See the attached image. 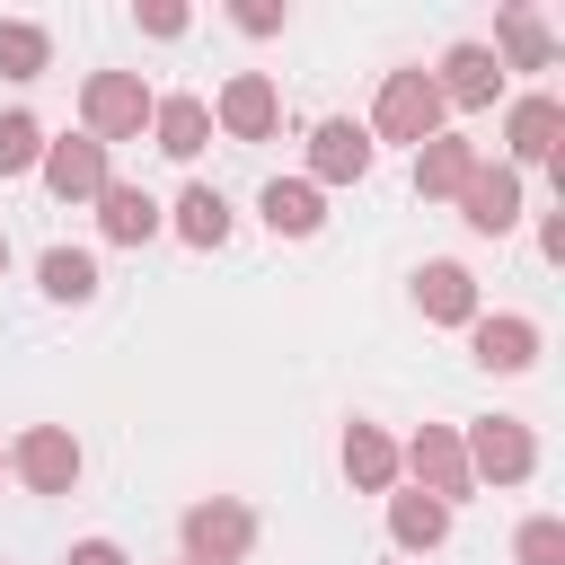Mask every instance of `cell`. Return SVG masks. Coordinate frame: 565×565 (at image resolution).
I'll return each mask as SVG.
<instances>
[{
	"label": "cell",
	"mask_w": 565,
	"mask_h": 565,
	"mask_svg": "<svg viewBox=\"0 0 565 565\" xmlns=\"http://www.w3.org/2000/svg\"><path fill=\"white\" fill-rule=\"evenodd\" d=\"M362 132H371V141H406V150H424L433 132H450V106H441L433 71H424V62L380 71V97H371V124H362Z\"/></svg>",
	"instance_id": "cell-1"
},
{
	"label": "cell",
	"mask_w": 565,
	"mask_h": 565,
	"mask_svg": "<svg viewBox=\"0 0 565 565\" xmlns=\"http://www.w3.org/2000/svg\"><path fill=\"white\" fill-rule=\"evenodd\" d=\"M150 106H159V88H150L141 71H88V79H79V132H88L97 150L141 141V132H150Z\"/></svg>",
	"instance_id": "cell-2"
},
{
	"label": "cell",
	"mask_w": 565,
	"mask_h": 565,
	"mask_svg": "<svg viewBox=\"0 0 565 565\" xmlns=\"http://www.w3.org/2000/svg\"><path fill=\"white\" fill-rule=\"evenodd\" d=\"M177 547H185V565H247L256 556V512L238 494H203V503L177 512Z\"/></svg>",
	"instance_id": "cell-3"
},
{
	"label": "cell",
	"mask_w": 565,
	"mask_h": 565,
	"mask_svg": "<svg viewBox=\"0 0 565 565\" xmlns=\"http://www.w3.org/2000/svg\"><path fill=\"white\" fill-rule=\"evenodd\" d=\"M459 450H468V477L477 486H530L539 477V433L521 415H477L459 424Z\"/></svg>",
	"instance_id": "cell-4"
},
{
	"label": "cell",
	"mask_w": 565,
	"mask_h": 565,
	"mask_svg": "<svg viewBox=\"0 0 565 565\" xmlns=\"http://www.w3.org/2000/svg\"><path fill=\"white\" fill-rule=\"evenodd\" d=\"M9 477H18L26 494H71V486L88 477V450H79L71 424H26V433L9 441Z\"/></svg>",
	"instance_id": "cell-5"
},
{
	"label": "cell",
	"mask_w": 565,
	"mask_h": 565,
	"mask_svg": "<svg viewBox=\"0 0 565 565\" xmlns=\"http://www.w3.org/2000/svg\"><path fill=\"white\" fill-rule=\"evenodd\" d=\"M397 477H415V494L433 503H468L477 477H468V450H459V424H424L397 441Z\"/></svg>",
	"instance_id": "cell-6"
},
{
	"label": "cell",
	"mask_w": 565,
	"mask_h": 565,
	"mask_svg": "<svg viewBox=\"0 0 565 565\" xmlns=\"http://www.w3.org/2000/svg\"><path fill=\"white\" fill-rule=\"evenodd\" d=\"M212 132H221V141H274V132H282V88H274V71H230L221 97H212Z\"/></svg>",
	"instance_id": "cell-7"
},
{
	"label": "cell",
	"mask_w": 565,
	"mask_h": 565,
	"mask_svg": "<svg viewBox=\"0 0 565 565\" xmlns=\"http://www.w3.org/2000/svg\"><path fill=\"white\" fill-rule=\"evenodd\" d=\"M371 168H380V141H371L353 115H318V124H309V168H300V177H309L318 194H327V185H362Z\"/></svg>",
	"instance_id": "cell-8"
},
{
	"label": "cell",
	"mask_w": 565,
	"mask_h": 565,
	"mask_svg": "<svg viewBox=\"0 0 565 565\" xmlns=\"http://www.w3.org/2000/svg\"><path fill=\"white\" fill-rule=\"evenodd\" d=\"M459 335H468V362H477V371H494V380H521V371L539 362V344H547V335H539V318H521V309H477Z\"/></svg>",
	"instance_id": "cell-9"
},
{
	"label": "cell",
	"mask_w": 565,
	"mask_h": 565,
	"mask_svg": "<svg viewBox=\"0 0 565 565\" xmlns=\"http://www.w3.org/2000/svg\"><path fill=\"white\" fill-rule=\"evenodd\" d=\"M521 212H530V185H521V168H503V159H477V177L459 185V221H468L477 238H512V230H521Z\"/></svg>",
	"instance_id": "cell-10"
},
{
	"label": "cell",
	"mask_w": 565,
	"mask_h": 565,
	"mask_svg": "<svg viewBox=\"0 0 565 565\" xmlns=\"http://www.w3.org/2000/svg\"><path fill=\"white\" fill-rule=\"evenodd\" d=\"M565 141V97L556 88H530L503 106V168H547Z\"/></svg>",
	"instance_id": "cell-11"
},
{
	"label": "cell",
	"mask_w": 565,
	"mask_h": 565,
	"mask_svg": "<svg viewBox=\"0 0 565 565\" xmlns=\"http://www.w3.org/2000/svg\"><path fill=\"white\" fill-rule=\"evenodd\" d=\"M35 177H44V194H53V203H97V194L115 185V159H106L88 132H62V141H44Z\"/></svg>",
	"instance_id": "cell-12"
},
{
	"label": "cell",
	"mask_w": 565,
	"mask_h": 565,
	"mask_svg": "<svg viewBox=\"0 0 565 565\" xmlns=\"http://www.w3.org/2000/svg\"><path fill=\"white\" fill-rule=\"evenodd\" d=\"M433 88H441V106H450V115H477V106H494V97H503V62L486 53V35H459V44L433 62Z\"/></svg>",
	"instance_id": "cell-13"
},
{
	"label": "cell",
	"mask_w": 565,
	"mask_h": 565,
	"mask_svg": "<svg viewBox=\"0 0 565 565\" xmlns=\"http://www.w3.org/2000/svg\"><path fill=\"white\" fill-rule=\"evenodd\" d=\"M415 309H424V327H468L477 318V274L459 256H424L415 265Z\"/></svg>",
	"instance_id": "cell-14"
},
{
	"label": "cell",
	"mask_w": 565,
	"mask_h": 565,
	"mask_svg": "<svg viewBox=\"0 0 565 565\" xmlns=\"http://www.w3.org/2000/svg\"><path fill=\"white\" fill-rule=\"evenodd\" d=\"M159 230H168V203H159V194L124 185V177L97 194V238H106V247H150Z\"/></svg>",
	"instance_id": "cell-15"
},
{
	"label": "cell",
	"mask_w": 565,
	"mask_h": 565,
	"mask_svg": "<svg viewBox=\"0 0 565 565\" xmlns=\"http://www.w3.org/2000/svg\"><path fill=\"white\" fill-rule=\"evenodd\" d=\"M503 71H556V26L539 18V9H494V44H486Z\"/></svg>",
	"instance_id": "cell-16"
},
{
	"label": "cell",
	"mask_w": 565,
	"mask_h": 565,
	"mask_svg": "<svg viewBox=\"0 0 565 565\" xmlns=\"http://www.w3.org/2000/svg\"><path fill=\"white\" fill-rule=\"evenodd\" d=\"M477 159H486V150H477L468 132H433V141L415 150V194H424V203H459V185L477 177Z\"/></svg>",
	"instance_id": "cell-17"
},
{
	"label": "cell",
	"mask_w": 565,
	"mask_h": 565,
	"mask_svg": "<svg viewBox=\"0 0 565 565\" xmlns=\"http://www.w3.org/2000/svg\"><path fill=\"white\" fill-rule=\"evenodd\" d=\"M335 459H344V486L353 494H397V441L380 433V424H344V441H335Z\"/></svg>",
	"instance_id": "cell-18"
},
{
	"label": "cell",
	"mask_w": 565,
	"mask_h": 565,
	"mask_svg": "<svg viewBox=\"0 0 565 565\" xmlns=\"http://www.w3.org/2000/svg\"><path fill=\"white\" fill-rule=\"evenodd\" d=\"M256 221H265L274 238H318V230H327V194H318L309 177H274V185L256 194Z\"/></svg>",
	"instance_id": "cell-19"
},
{
	"label": "cell",
	"mask_w": 565,
	"mask_h": 565,
	"mask_svg": "<svg viewBox=\"0 0 565 565\" xmlns=\"http://www.w3.org/2000/svg\"><path fill=\"white\" fill-rule=\"evenodd\" d=\"M168 230H177L185 247H203V256H212V247H230L238 212H230V194H221V185H185V194L168 203Z\"/></svg>",
	"instance_id": "cell-20"
},
{
	"label": "cell",
	"mask_w": 565,
	"mask_h": 565,
	"mask_svg": "<svg viewBox=\"0 0 565 565\" xmlns=\"http://www.w3.org/2000/svg\"><path fill=\"white\" fill-rule=\"evenodd\" d=\"M150 141L168 150V159H203V141H212V97H159L150 106Z\"/></svg>",
	"instance_id": "cell-21"
},
{
	"label": "cell",
	"mask_w": 565,
	"mask_h": 565,
	"mask_svg": "<svg viewBox=\"0 0 565 565\" xmlns=\"http://www.w3.org/2000/svg\"><path fill=\"white\" fill-rule=\"evenodd\" d=\"M35 291L62 300V309H88L106 282H97V256H88V247H44V256H35Z\"/></svg>",
	"instance_id": "cell-22"
},
{
	"label": "cell",
	"mask_w": 565,
	"mask_h": 565,
	"mask_svg": "<svg viewBox=\"0 0 565 565\" xmlns=\"http://www.w3.org/2000/svg\"><path fill=\"white\" fill-rule=\"evenodd\" d=\"M388 539H397V556L441 547V539H450V503H433V494H388Z\"/></svg>",
	"instance_id": "cell-23"
},
{
	"label": "cell",
	"mask_w": 565,
	"mask_h": 565,
	"mask_svg": "<svg viewBox=\"0 0 565 565\" xmlns=\"http://www.w3.org/2000/svg\"><path fill=\"white\" fill-rule=\"evenodd\" d=\"M53 71V26L44 18H0V79H44Z\"/></svg>",
	"instance_id": "cell-24"
},
{
	"label": "cell",
	"mask_w": 565,
	"mask_h": 565,
	"mask_svg": "<svg viewBox=\"0 0 565 565\" xmlns=\"http://www.w3.org/2000/svg\"><path fill=\"white\" fill-rule=\"evenodd\" d=\"M44 141H53V132H44L26 106H9V115H0V185H9V177H35Z\"/></svg>",
	"instance_id": "cell-25"
},
{
	"label": "cell",
	"mask_w": 565,
	"mask_h": 565,
	"mask_svg": "<svg viewBox=\"0 0 565 565\" xmlns=\"http://www.w3.org/2000/svg\"><path fill=\"white\" fill-rule=\"evenodd\" d=\"M512 565H565V521L556 512H530L512 530Z\"/></svg>",
	"instance_id": "cell-26"
},
{
	"label": "cell",
	"mask_w": 565,
	"mask_h": 565,
	"mask_svg": "<svg viewBox=\"0 0 565 565\" xmlns=\"http://www.w3.org/2000/svg\"><path fill=\"white\" fill-rule=\"evenodd\" d=\"M132 26H141V35H159V44H177V35L194 26V9H185V0H141V9H132Z\"/></svg>",
	"instance_id": "cell-27"
},
{
	"label": "cell",
	"mask_w": 565,
	"mask_h": 565,
	"mask_svg": "<svg viewBox=\"0 0 565 565\" xmlns=\"http://www.w3.org/2000/svg\"><path fill=\"white\" fill-rule=\"evenodd\" d=\"M230 26L238 35H282L291 26V0H230Z\"/></svg>",
	"instance_id": "cell-28"
},
{
	"label": "cell",
	"mask_w": 565,
	"mask_h": 565,
	"mask_svg": "<svg viewBox=\"0 0 565 565\" xmlns=\"http://www.w3.org/2000/svg\"><path fill=\"white\" fill-rule=\"evenodd\" d=\"M62 565H132V556H124V539H71Z\"/></svg>",
	"instance_id": "cell-29"
},
{
	"label": "cell",
	"mask_w": 565,
	"mask_h": 565,
	"mask_svg": "<svg viewBox=\"0 0 565 565\" xmlns=\"http://www.w3.org/2000/svg\"><path fill=\"white\" fill-rule=\"evenodd\" d=\"M539 256H547V265H565V203H556V212H539Z\"/></svg>",
	"instance_id": "cell-30"
},
{
	"label": "cell",
	"mask_w": 565,
	"mask_h": 565,
	"mask_svg": "<svg viewBox=\"0 0 565 565\" xmlns=\"http://www.w3.org/2000/svg\"><path fill=\"white\" fill-rule=\"evenodd\" d=\"M0 274H9V230H0Z\"/></svg>",
	"instance_id": "cell-31"
},
{
	"label": "cell",
	"mask_w": 565,
	"mask_h": 565,
	"mask_svg": "<svg viewBox=\"0 0 565 565\" xmlns=\"http://www.w3.org/2000/svg\"><path fill=\"white\" fill-rule=\"evenodd\" d=\"M0 477H9V441H0Z\"/></svg>",
	"instance_id": "cell-32"
},
{
	"label": "cell",
	"mask_w": 565,
	"mask_h": 565,
	"mask_svg": "<svg viewBox=\"0 0 565 565\" xmlns=\"http://www.w3.org/2000/svg\"><path fill=\"white\" fill-rule=\"evenodd\" d=\"M177 565H185V556H177Z\"/></svg>",
	"instance_id": "cell-33"
}]
</instances>
